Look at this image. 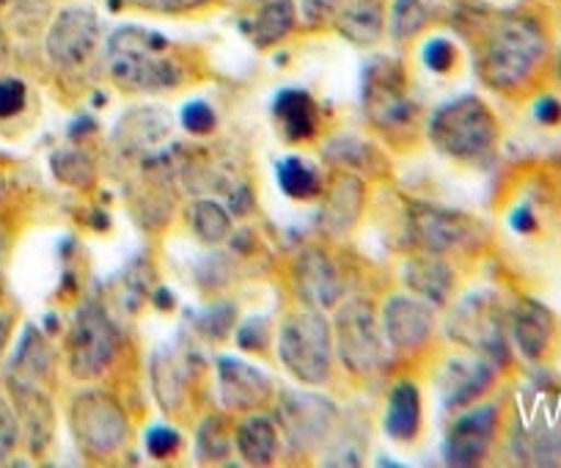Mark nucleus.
I'll return each instance as SVG.
<instances>
[{
	"mask_svg": "<svg viewBox=\"0 0 561 468\" xmlns=\"http://www.w3.org/2000/svg\"><path fill=\"white\" fill-rule=\"evenodd\" d=\"M9 331H12V320H9L7 315H0V353H3V347H7Z\"/></svg>",
	"mask_w": 561,
	"mask_h": 468,
	"instance_id": "nucleus-47",
	"label": "nucleus"
},
{
	"mask_svg": "<svg viewBox=\"0 0 561 468\" xmlns=\"http://www.w3.org/2000/svg\"><path fill=\"white\" fill-rule=\"evenodd\" d=\"M182 444V435L176 433L174 427H152L147 433V452L152 457H158V460H165V457L174 455L176 449H180Z\"/></svg>",
	"mask_w": 561,
	"mask_h": 468,
	"instance_id": "nucleus-41",
	"label": "nucleus"
},
{
	"mask_svg": "<svg viewBox=\"0 0 561 468\" xmlns=\"http://www.w3.org/2000/svg\"><path fill=\"white\" fill-rule=\"evenodd\" d=\"M534 119L545 127L561 125V100H556V96L537 100V105H534Z\"/></svg>",
	"mask_w": 561,
	"mask_h": 468,
	"instance_id": "nucleus-45",
	"label": "nucleus"
},
{
	"mask_svg": "<svg viewBox=\"0 0 561 468\" xmlns=\"http://www.w3.org/2000/svg\"><path fill=\"white\" fill-rule=\"evenodd\" d=\"M360 207H364V182L355 174H342L333 176L331 187L325 193V202L320 209V226L322 231L333 235V238H342L358 220Z\"/></svg>",
	"mask_w": 561,
	"mask_h": 468,
	"instance_id": "nucleus-20",
	"label": "nucleus"
},
{
	"mask_svg": "<svg viewBox=\"0 0 561 468\" xmlns=\"http://www.w3.org/2000/svg\"><path fill=\"white\" fill-rule=\"evenodd\" d=\"M336 347L344 367L355 375H371L382 362V339L375 309L366 300H350L336 317Z\"/></svg>",
	"mask_w": 561,
	"mask_h": 468,
	"instance_id": "nucleus-9",
	"label": "nucleus"
},
{
	"mask_svg": "<svg viewBox=\"0 0 561 468\" xmlns=\"http://www.w3.org/2000/svg\"><path fill=\"white\" fill-rule=\"evenodd\" d=\"M53 353L42 333L36 328H25L23 342H20L18 356L12 362V375L9 380H23V384H39L50 375Z\"/></svg>",
	"mask_w": 561,
	"mask_h": 468,
	"instance_id": "nucleus-27",
	"label": "nucleus"
},
{
	"mask_svg": "<svg viewBox=\"0 0 561 468\" xmlns=\"http://www.w3.org/2000/svg\"><path fill=\"white\" fill-rule=\"evenodd\" d=\"M237 452L248 466H270L278 452V430L267 416H251L237 427Z\"/></svg>",
	"mask_w": 561,
	"mask_h": 468,
	"instance_id": "nucleus-26",
	"label": "nucleus"
},
{
	"mask_svg": "<svg viewBox=\"0 0 561 468\" xmlns=\"http://www.w3.org/2000/svg\"><path fill=\"white\" fill-rule=\"evenodd\" d=\"M421 427V395L415 384L393 386L386 408V433L388 438L408 444L419 435Z\"/></svg>",
	"mask_w": 561,
	"mask_h": 468,
	"instance_id": "nucleus-24",
	"label": "nucleus"
},
{
	"mask_svg": "<svg viewBox=\"0 0 561 468\" xmlns=\"http://www.w3.org/2000/svg\"><path fill=\"white\" fill-rule=\"evenodd\" d=\"M512 452L531 466L561 460V391L528 389L517 397Z\"/></svg>",
	"mask_w": 561,
	"mask_h": 468,
	"instance_id": "nucleus-4",
	"label": "nucleus"
},
{
	"mask_svg": "<svg viewBox=\"0 0 561 468\" xmlns=\"http://www.w3.org/2000/svg\"><path fill=\"white\" fill-rule=\"evenodd\" d=\"M331 326L320 311H298L280 326L278 358L298 380L309 386L325 384L331 375Z\"/></svg>",
	"mask_w": 561,
	"mask_h": 468,
	"instance_id": "nucleus-5",
	"label": "nucleus"
},
{
	"mask_svg": "<svg viewBox=\"0 0 561 468\" xmlns=\"http://www.w3.org/2000/svg\"><path fill=\"white\" fill-rule=\"evenodd\" d=\"M196 452H198V460L204 463H218L229 457L231 435L229 430H226L224 419L220 416L204 419L196 435Z\"/></svg>",
	"mask_w": 561,
	"mask_h": 468,
	"instance_id": "nucleus-33",
	"label": "nucleus"
},
{
	"mask_svg": "<svg viewBox=\"0 0 561 468\" xmlns=\"http://www.w3.org/2000/svg\"><path fill=\"white\" fill-rule=\"evenodd\" d=\"M215 122H218L215 119V111L202 100L187 102L185 111H182V125H185V130L193 133V136H207V133H213Z\"/></svg>",
	"mask_w": 561,
	"mask_h": 468,
	"instance_id": "nucleus-38",
	"label": "nucleus"
},
{
	"mask_svg": "<svg viewBox=\"0 0 561 468\" xmlns=\"http://www.w3.org/2000/svg\"><path fill=\"white\" fill-rule=\"evenodd\" d=\"M0 3H3V0H0Z\"/></svg>",
	"mask_w": 561,
	"mask_h": 468,
	"instance_id": "nucleus-50",
	"label": "nucleus"
},
{
	"mask_svg": "<svg viewBox=\"0 0 561 468\" xmlns=\"http://www.w3.org/2000/svg\"><path fill=\"white\" fill-rule=\"evenodd\" d=\"M559 78H561V50H559Z\"/></svg>",
	"mask_w": 561,
	"mask_h": 468,
	"instance_id": "nucleus-49",
	"label": "nucleus"
},
{
	"mask_svg": "<svg viewBox=\"0 0 561 468\" xmlns=\"http://www.w3.org/2000/svg\"><path fill=\"white\" fill-rule=\"evenodd\" d=\"M424 64H427V69H433V72H449L451 67H455L457 61V47L451 45L449 39H444V36H438V39H430L427 45H424Z\"/></svg>",
	"mask_w": 561,
	"mask_h": 468,
	"instance_id": "nucleus-40",
	"label": "nucleus"
},
{
	"mask_svg": "<svg viewBox=\"0 0 561 468\" xmlns=\"http://www.w3.org/2000/svg\"><path fill=\"white\" fill-rule=\"evenodd\" d=\"M350 0H300V7H304V18L309 25H322L328 20L336 18L344 7H347Z\"/></svg>",
	"mask_w": 561,
	"mask_h": 468,
	"instance_id": "nucleus-42",
	"label": "nucleus"
},
{
	"mask_svg": "<svg viewBox=\"0 0 561 468\" xmlns=\"http://www.w3.org/2000/svg\"><path fill=\"white\" fill-rule=\"evenodd\" d=\"M295 287L311 309H331L344 298V282L322 251L309 249L295 262Z\"/></svg>",
	"mask_w": 561,
	"mask_h": 468,
	"instance_id": "nucleus-17",
	"label": "nucleus"
},
{
	"mask_svg": "<svg viewBox=\"0 0 561 468\" xmlns=\"http://www.w3.org/2000/svg\"><path fill=\"white\" fill-rule=\"evenodd\" d=\"M382 331L397 350H419L435 331V311L430 300L397 295L382 309Z\"/></svg>",
	"mask_w": 561,
	"mask_h": 468,
	"instance_id": "nucleus-16",
	"label": "nucleus"
},
{
	"mask_svg": "<svg viewBox=\"0 0 561 468\" xmlns=\"http://www.w3.org/2000/svg\"><path fill=\"white\" fill-rule=\"evenodd\" d=\"M7 53H9V42H7V34H3V28H0V64L7 61Z\"/></svg>",
	"mask_w": 561,
	"mask_h": 468,
	"instance_id": "nucleus-48",
	"label": "nucleus"
},
{
	"mask_svg": "<svg viewBox=\"0 0 561 468\" xmlns=\"http://www.w3.org/2000/svg\"><path fill=\"white\" fill-rule=\"evenodd\" d=\"M336 28L353 45H375L382 36L380 0H350L336 14Z\"/></svg>",
	"mask_w": 561,
	"mask_h": 468,
	"instance_id": "nucleus-25",
	"label": "nucleus"
},
{
	"mask_svg": "<svg viewBox=\"0 0 561 468\" xmlns=\"http://www.w3.org/2000/svg\"><path fill=\"white\" fill-rule=\"evenodd\" d=\"M278 185L289 198H314L322 191V176L309 160L287 158L278 163Z\"/></svg>",
	"mask_w": 561,
	"mask_h": 468,
	"instance_id": "nucleus-29",
	"label": "nucleus"
},
{
	"mask_svg": "<svg viewBox=\"0 0 561 468\" xmlns=\"http://www.w3.org/2000/svg\"><path fill=\"white\" fill-rule=\"evenodd\" d=\"M328 158L333 160L336 165H342V169H371V158H377L375 147H369L366 141H360V138H353V136H342L336 138V141L328 144L325 149Z\"/></svg>",
	"mask_w": 561,
	"mask_h": 468,
	"instance_id": "nucleus-34",
	"label": "nucleus"
},
{
	"mask_svg": "<svg viewBox=\"0 0 561 468\" xmlns=\"http://www.w3.org/2000/svg\"><path fill=\"white\" fill-rule=\"evenodd\" d=\"M69 427L89 457H107L124 446L129 422L122 406L100 389L80 391L69 408Z\"/></svg>",
	"mask_w": 561,
	"mask_h": 468,
	"instance_id": "nucleus-6",
	"label": "nucleus"
},
{
	"mask_svg": "<svg viewBox=\"0 0 561 468\" xmlns=\"http://www.w3.org/2000/svg\"><path fill=\"white\" fill-rule=\"evenodd\" d=\"M295 28V3L293 0H273L262 12L256 14L253 23V42L259 47L278 45L289 31Z\"/></svg>",
	"mask_w": 561,
	"mask_h": 468,
	"instance_id": "nucleus-28",
	"label": "nucleus"
},
{
	"mask_svg": "<svg viewBox=\"0 0 561 468\" xmlns=\"http://www.w3.org/2000/svg\"><path fill=\"white\" fill-rule=\"evenodd\" d=\"M169 39L158 31L124 25L107 39L113 80L133 91H169L182 83L180 64L165 56Z\"/></svg>",
	"mask_w": 561,
	"mask_h": 468,
	"instance_id": "nucleus-2",
	"label": "nucleus"
},
{
	"mask_svg": "<svg viewBox=\"0 0 561 468\" xmlns=\"http://www.w3.org/2000/svg\"><path fill=\"white\" fill-rule=\"evenodd\" d=\"M25 100H28V89H25L23 80H0V119H12V116H18L25 107Z\"/></svg>",
	"mask_w": 561,
	"mask_h": 468,
	"instance_id": "nucleus-39",
	"label": "nucleus"
},
{
	"mask_svg": "<svg viewBox=\"0 0 561 468\" xmlns=\"http://www.w3.org/2000/svg\"><path fill=\"white\" fill-rule=\"evenodd\" d=\"M430 141L438 152L462 163H484L499 144V122L479 96H460L435 111Z\"/></svg>",
	"mask_w": 561,
	"mask_h": 468,
	"instance_id": "nucleus-3",
	"label": "nucleus"
},
{
	"mask_svg": "<svg viewBox=\"0 0 561 468\" xmlns=\"http://www.w3.org/2000/svg\"><path fill=\"white\" fill-rule=\"evenodd\" d=\"M410 231L415 243L430 254H444V251L460 249L468 240H477V226L471 218L462 213L427 207V204H415L410 209Z\"/></svg>",
	"mask_w": 561,
	"mask_h": 468,
	"instance_id": "nucleus-14",
	"label": "nucleus"
},
{
	"mask_svg": "<svg viewBox=\"0 0 561 468\" xmlns=\"http://www.w3.org/2000/svg\"><path fill=\"white\" fill-rule=\"evenodd\" d=\"M556 315L539 300H520L512 309V339H515L520 356L528 362H542L553 347Z\"/></svg>",
	"mask_w": 561,
	"mask_h": 468,
	"instance_id": "nucleus-19",
	"label": "nucleus"
},
{
	"mask_svg": "<svg viewBox=\"0 0 561 468\" xmlns=\"http://www.w3.org/2000/svg\"><path fill=\"white\" fill-rule=\"evenodd\" d=\"M364 102L369 119L382 130L408 125L413 116V102L404 91V69L397 58L380 56L366 67Z\"/></svg>",
	"mask_w": 561,
	"mask_h": 468,
	"instance_id": "nucleus-10",
	"label": "nucleus"
},
{
	"mask_svg": "<svg viewBox=\"0 0 561 468\" xmlns=\"http://www.w3.org/2000/svg\"><path fill=\"white\" fill-rule=\"evenodd\" d=\"M548 53V36L534 18L510 14L493 25L479 53V78L495 91H515L534 78Z\"/></svg>",
	"mask_w": 561,
	"mask_h": 468,
	"instance_id": "nucleus-1",
	"label": "nucleus"
},
{
	"mask_svg": "<svg viewBox=\"0 0 561 468\" xmlns=\"http://www.w3.org/2000/svg\"><path fill=\"white\" fill-rule=\"evenodd\" d=\"M270 339V328L264 317H253L245 326H240L237 331V342H240L242 350H262Z\"/></svg>",
	"mask_w": 561,
	"mask_h": 468,
	"instance_id": "nucleus-43",
	"label": "nucleus"
},
{
	"mask_svg": "<svg viewBox=\"0 0 561 468\" xmlns=\"http://www.w3.org/2000/svg\"><path fill=\"white\" fill-rule=\"evenodd\" d=\"M100 42V18L91 7H69L58 12L47 34V56L58 67H78Z\"/></svg>",
	"mask_w": 561,
	"mask_h": 468,
	"instance_id": "nucleus-12",
	"label": "nucleus"
},
{
	"mask_svg": "<svg viewBox=\"0 0 561 468\" xmlns=\"http://www.w3.org/2000/svg\"><path fill=\"white\" fill-rule=\"evenodd\" d=\"M191 226L196 231V238L202 243L218 246L224 243L231 235V218L218 202H209V198H202L191 207Z\"/></svg>",
	"mask_w": 561,
	"mask_h": 468,
	"instance_id": "nucleus-30",
	"label": "nucleus"
},
{
	"mask_svg": "<svg viewBox=\"0 0 561 468\" xmlns=\"http://www.w3.org/2000/svg\"><path fill=\"white\" fill-rule=\"evenodd\" d=\"M430 23V9L424 0H393L391 36L397 42L413 39Z\"/></svg>",
	"mask_w": 561,
	"mask_h": 468,
	"instance_id": "nucleus-32",
	"label": "nucleus"
},
{
	"mask_svg": "<svg viewBox=\"0 0 561 468\" xmlns=\"http://www.w3.org/2000/svg\"><path fill=\"white\" fill-rule=\"evenodd\" d=\"M495 430H499V408L495 406H482L462 413L446 435V463L457 468L479 466L493 446Z\"/></svg>",
	"mask_w": 561,
	"mask_h": 468,
	"instance_id": "nucleus-13",
	"label": "nucleus"
},
{
	"mask_svg": "<svg viewBox=\"0 0 561 468\" xmlns=\"http://www.w3.org/2000/svg\"><path fill=\"white\" fill-rule=\"evenodd\" d=\"M280 433L295 452H314L331 438L339 422L336 402L314 391H284L278 400Z\"/></svg>",
	"mask_w": 561,
	"mask_h": 468,
	"instance_id": "nucleus-7",
	"label": "nucleus"
},
{
	"mask_svg": "<svg viewBox=\"0 0 561 468\" xmlns=\"http://www.w3.org/2000/svg\"><path fill=\"white\" fill-rule=\"evenodd\" d=\"M275 119L280 122V130L289 141H304L311 138L320 127V113H317L314 100L300 89H284L275 96Z\"/></svg>",
	"mask_w": 561,
	"mask_h": 468,
	"instance_id": "nucleus-22",
	"label": "nucleus"
},
{
	"mask_svg": "<svg viewBox=\"0 0 561 468\" xmlns=\"http://www.w3.org/2000/svg\"><path fill=\"white\" fill-rule=\"evenodd\" d=\"M495 362L490 358H451L440 375V397L449 411L477 402L495 384Z\"/></svg>",
	"mask_w": 561,
	"mask_h": 468,
	"instance_id": "nucleus-18",
	"label": "nucleus"
},
{
	"mask_svg": "<svg viewBox=\"0 0 561 468\" xmlns=\"http://www.w3.org/2000/svg\"><path fill=\"white\" fill-rule=\"evenodd\" d=\"M118 350V333L105 311L96 304H85L75 315L69 333V369L75 378H100L111 367Z\"/></svg>",
	"mask_w": 561,
	"mask_h": 468,
	"instance_id": "nucleus-8",
	"label": "nucleus"
},
{
	"mask_svg": "<svg viewBox=\"0 0 561 468\" xmlns=\"http://www.w3.org/2000/svg\"><path fill=\"white\" fill-rule=\"evenodd\" d=\"M512 229L515 231H520V235H528V231H534L537 229V218H534L531 215V209L528 207H523V209H517L515 215H512Z\"/></svg>",
	"mask_w": 561,
	"mask_h": 468,
	"instance_id": "nucleus-46",
	"label": "nucleus"
},
{
	"mask_svg": "<svg viewBox=\"0 0 561 468\" xmlns=\"http://www.w3.org/2000/svg\"><path fill=\"white\" fill-rule=\"evenodd\" d=\"M53 171L64 185L85 187L94 180V163L80 152H58L53 155Z\"/></svg>",
	"mask_w": 561,
	"mask_h": 468,
	"instance_id": "nucleus-35",
	"label": "nucleus"
},
{
	"mask_svg": "<svg viewBox=\"0 0 561 468\" xmlns=\"http://www.w3.org/2000/svg\"><path fill=\"white\" fill-rule=\"evenodd\" d=\"M449 336L466 347L482 350L490 362H506L504 320H501L499 304L488 293L471 295L457 306L449 322Z\"/></svg>",
	"mask_w": 561,
	"mask_h": 468,
	"instance_id": "nucleus-11",
	"label": "nucleus"
},
{
	"mask_svg": "<svg viewBox=\"0 0 561 468\" xmlns=\"http://www.w3.org/2000/svg\"><path fill=\"white\" fill-rule=\"evenodd\" d=\"M218 389L220 400L229 411L251 413L262 408L273 395V380L253 364L240 358L224 356L218 358Z\"/></svg>",
	"mask_w": 561,
	"mask_h": 468,
	"instance_id": "nucleus-15",
	"label": "nucleus"
},
{
	"mask_svg": "<svg viewBox=\"0 0 561 468\" xmlns=\"http://www.w3.org/2000/svg\"><path fill=\"white\" fill-rule=\"evenodd\" d=\"M14 402L28 430L31 449L42 452L53 438V406L47 400L45 389L39 384H23V380H9ZM18 416V419H20Z\"/></svg>",
	"mask_w": 561,
	"mask_h": 468,
	"instance_id": "nucleus-21",
	"label": "nucleus"
},
{
	"mask_svg": "<svg viewBox=\"0 0 561 468\" xmlns=\"http://www.w3.org/2000/svg\"><path fill=\"white\" fill-rule=\"evenodd\" d=\"M152 380L154 395L165 411H176L185 397V378H182V367L174 362L171 353H158L152 362Z\"/></svg>",
	"mask_w": 561,
	"mask_h": 468,
	"instance_id": "nucleus-31",
	"label": "nucleus"
},
{
	"mask_svg": "<svg viewBox=\"0 0 561 468\" xmlns=\"http://www.w3.org/2000/svg\"><path fill=\"white\" fill-rule=\"evenodd\" d=\"M20 441V419L9 400L0 395V463H7L12 457L14 446Z\"/></svg>",
	"mask_w": 561,
	"mask_h": 468,
	"instance_id": "nucleus-37",
	"label": "nucleus"
},
{
	"mask_svg": "<svg viewBox=\"0 0 561 468\" xmlns=\"http://www.w3.org/2000/svg\"><path fill=\"white\" fill-rule=\"evenodd\" d=\"M404 284L430 304L444 306L449 300L451 287H455V276H451L446 262L435 260V256H419V260H410L404 265Z\"/></svg>",
	"mask_w": 561,
	"mask_h": 468,
	"instance_id": "nucleus-23",
	"label": "nucleus"
},
{
	"mask_svg": "<svg viewBox=\"0 0 561 468\" xmlns=\"http://www.w3.org/2000/svg\"><path fill=\"white\" fill-rule=\"evenodd\" d=\"M198 331L207 339H224L234 328V309L229 304H215L198 315Z\"/></svg>",
	"mask_w": 561,
	"mask_h": 468,
	"instance_id": "nucleus-36",
	"label": "nucleus"
},
{
	"mask_svg": "<svg viewBox=\"0 0 561 468\" xmlns=\"http://www.w3.org/2000/svg\"><path fill=\"white\" fill-rule=\"evenodd\" d=\"M135 3L152 12H191V9L207 7L209 0H135Z\"/></svg>",
	"mask_w": 561,
	"mask_h": 468,
	"instance_id": "nucleus-44",
	"label": "nucleus"
}]
</instances>
